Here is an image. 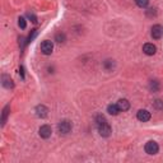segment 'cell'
<instances>
[{
    "label": "cell",
    "mask_w": 163,
    "mask_h": 163,
    "mask_svg": "<svg viewBox=\"0 0 163 163\" xmlns=\"http://www.w3.org/2000/svg\"><path fill=\"white\" fill-rule=\"evenodd\" d=\"M96 124H97V129H98V133H100L101 136L107 138V136L111 135V126H110V124L107 122V120L105 119V116L98 115V116L96 117Z\"/></svg>",
    "instance_id": "cell-1"
},
{
    "label": "cell",
    "mask_w": 163,
    "mask_h": 163,
    "mask_svg": "<svg viewBox=\"0 0 163 163\" xmlns=\"http://www.w3.org/2000/svg\"><path fill=\"white\" fill-rule=\"evenodd\" d=\"M72 122H70L69 120H63L59 122V125H57V130H59L61 134H69L72 131Z\"/></svg>",
    "instance_id": "cell-2"
},
{
    "label": "cell",
    "mask_w": 163,
    "mask_h": 163,
    "mask_svg": "<svg viewBox=\"0 0 163 163\" xmlns=\"http://www.w3.org/2000/svg\"><path fill=\"white\" fill-rule=\"evenodd\" d=\"M54 51V43L52 41H43L42 43H41V52L43 54V55H51Z\"/></svg>",
    "instance_id": "cell-3"
},
{
    "label": "cell",
    "mask_w": 163,
    "mask_h": 163,
    "mask_svg": "<svg viewBox=\"0 0 163 163\" xmlns=\"http://www.w3.org/2000/svg\"><path fill=\"white\" fill-rule=\"evenodd\" d=\"M144 149H145V153H148V154H151V155H154V154H157V153H158L159 146H158V144L155 142L151 140V142H148L145 144Z\"/></svg>",
    "instance_id": "cell-4"
},
{
    "label": "cell",
    "mask_w": 163,
    "mask_h": 163,
    "mask_svg": "<svg viewBox=\"0 0 163 163\" xmlns=\"http://www.w3.org/2000/svg\"><path fill=\"white\" fill-rule=\"evenodd\" d=\"M38 134L42 139H49L52 134V130H51V126L50 125H42L38 130Z\"/></svg>",
    "instance_id": "cell-5"
},
{
    "label": "cell",
    "mask_w": 163,
    "mask_h": 163,
    "mask_svg": "<svg viewBox=\"0 0 163 163\" xmlns=\"http://www.w3.org/2000/svg\"><path fill=\"white\" fill-rule=\"evenodd\" d=\"M163 36V27L161 24H155L152 27V37L154 40H159Z\"/></svg>",
    "instance_id": "cell-6"
},
{
    "label": "cell",
    "mask_w": 163,
    "mask_h": 163,
    "mask_svg": "<svg viewBox=\"0 0 163 163\" xmlns=\"http://www.w3.org/2000/svg\"><path fill=\"white\" fill-rule=\"evenodd\" d=\"M136 117L142 122H146V121L151 120V112L148 110H139L138 113H136Z\"/></svg>",
    "instance_id": "cell-7"
},
{
    "label": "cell",
    "mask_w": 163,
    "mask_h": 163,
    "mask_svg": "<svg viewBox=\"0 0 163 163\" xmlns=\"http://www.w3.org/2000/svg\"><path fill=\"white\" fill-rule=\"evenodd\" d=\"M1 84H3V87L6 88V89H12L13 87H14V83H13L12 78L6 74L1 75Z\"/></svg>",
    "instance_id": "cell-8"
},
{
    "label": "cell",
    "mask_w": 163,
    "mask_h": 163,
    "mask_svg": "<svg viewBox=\"0 0 163 163\" xmlns=\"http://www.w3.org/2000/svg\"><path fill=\"white\" fill-rule=\"evenodd\" d=\"M36 115L38 117H41V119H45L49 115V108L46 106H43V105H38L36 107Z\"/></svg>",
    "instance_id": "cell-9"
},
{
    "label": "cell",
    "mask_w": 163,
    "mask_h": 163,
    "mask_svg": "<svg viewBox=\"0 0 163 163\" xmlns=\"http://www.w3.org/2000/svg\"><path fill=\"white\" fill-rule=\"evenodd\" d=\"M155 51H157V47H155L153 43H145L144 46H143V52H144L145 55H148V56L154 55Z\"/></svg>",
    "instance_id": "cell-10"
},
{
    "label": "cell",
    "mask_w": 163,
    "mask_h": 163,
    "mask_svg": "<svg viewBox=\"0 0 163 163\" xmlns=\"http://www.w3.org/2000/svg\"><path fill=\"white\" fill-rule=\"evenodd\" d=\"M117 106H119L120 111L125 112V111H127L130 108V102L127 100H125V98H122V100H119V102H117Z\"/></svg>",
    "instance_id": "cell-11"
},
{
    "label": "cell",
    "mask_w": 163,
    "mask_h": 163,
    "mask_svg": "<svg viewBox=\"0 0 163 163\" xmlns=\"http://www.w3.org/2000/svg\"><path fill=\"white\" fill-rule=\"evenodd\" d=\"M9 111H10V106L6 105V106L3 108V112H1V126L5 125L6 119H8V116H9Z\"/></svg>",
    "instance_id": "cell-12"
},
{
    "label": "cell",
    "mask_w": 163,
    "mask_h": 163,
    "mask_svg": "<svg viewBox=\"0 0 163 163\" xmlns=\"http://www.w3.org/2000/svg\"><path fill=\"white\" fill-rule=\"evenodd\" d=\"M107 112L110 113V115H113V116H116L117 113L120 112V108H119V106H117V103L116 105H108L107 106Z\"/></svg>",
    "instance_id": "cell-13"
},
{
    "label": "cell",
    "mask_w": 163,
    "mask_h": 163,
    "mask_svg": "<svg viewBox=\"0 0 163 163\" xmlns=\"http://www.w3.org/2000/svg\"><path fill=\"white\" fill-rule=\"evenodd\" d=\"M55 41H56V42H59V43L65 42V34L61 33V32L56 33V34H55Z\"/></svg>",
    "instance_id": "cell-14"
},
{
    "label": "cell",
    "mask_w": 163,
    "mask_h": 163,
    "mask_svg": "<svg viewBox=\"0 0 163 163\" xmlns=\"http://www.w3.org/2000/svg\"><path fill=\"white\" fill-rule=\"evenodd\" d=\"M135 3L140 8H145V6L149 4V0H135Z\"/></svg>",
    "instance_id": "cell-15"
},
{
    "label": "cell",
    "mask_w": 163,
    "mask_h": 163,
    "mask_svg": "<svg viewBox=\"0 0 163 163\" xmlns=\"http://www.w3.org/2000/svg\"><path fill=\"white\" fill-rule=\"evenodd\" d=\"M154 107L157 108V110H159V111H163V101L155 100L154 101Z\"/></svg>",
    "instance_id": "cell-16"
},
{
    "label": "cell",
    "mask_w": 163,
    "mask_h": 163,
    "mask_svg": "<svg viewBox=\"0 0 163 163\" xmlns=\"http://www.w3.org/2000/svg\"><path fill=\"white\" fill-rule=\"evenodd\" d=\"M18 24H19V27H21L22 30H24V28L27 27V22H25V19L22 18V17L18 19Z\"/></svg>",
    "instance_id": "cell-17"
},
{
    "label": "cell",
    "mask_w": 163,
    "mask_h": 163,
    "mask_svg": "<svg viewBox=\"0 0 163 163\" xmlns=\"http://www.w3.org/2000/svg\"><path fill=\"white\" fill-rule=\"evenodd\" d=\"M151 89L153 92H158V89H159V84H158V82H155V80H153L151 83Z\"/></svg>",
    "instance_id": "cell-18"
},
{
    "label": "cell",
    "mask_w": 163,
    "mask_h": 163,
    "mask_svg": "<svg viewBox=\"0 0 163 163\" xmlns=\"http://www.w3.org/2000/svg\"><path fill=\"white\" fill-rule=\"evenodd\" d=\"M27 17H28V19H31L32 23H37V17L33 14V13L28 12V13H27Z\"/></svg>",
    "instance_id": "cell-19"
},
{
    "label": "cell",
    "mask_w": 163,
    "mask_h": 163,
    "mask_svg": "<svg viewBox=\"0 0 163 163\" xmlns=\"http://www.w3.org/2000/svg\"><path fill=\"white\" fill-rule=\"evenodd\" d=\"M37 36V30H32V33L30 34V37H28V41L27 42H32L33 41V38Z\"/></svg>",
    "instance_id": "cell-20"
},
{
    "label": "cell",
    "mask_w": 163,
    "mask_h": 163,
    "mask_svg": "<svg viewBox=\"0 0 163 163\" xmlns=\"http://www.w3.org/2000/svg\"><path fill=\"white\" fill-rule=\"evenodd\" d=\"M110 66H113V61L112 60H106V61H105V68L107 70H110Z\"/></svg>",
    "instance_id": "cell-21"
}]
</instances>
